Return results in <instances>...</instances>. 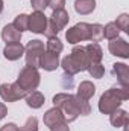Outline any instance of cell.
Returning <instances> with one entry per match:
<instances>
[{"label": "cell", "instance_id": "83f0119b", "mask_svg": "<svg viewBox=\"0 0 129 131\" xmlns=\"http://www.w3.org/2000/svg\"><path fill=\"white\" fill-rule=\"evenodd\" d=\"M58 32H59L58 28H56L50 20H47V26H46V31H44L46 37H47V38H50V37H56V34Z\"/></svg>", "mask_w": 129, "mask_h": 131}, {"label": "cell", "instance_id": "7a4b0ae2", "mask_svg": "<svg viewBox=\"0 0 129 131\" xmlns=\"http://www.w3.org/2000/svg\"><path fill=\"white\" fill-rule=\"evenodd\" d=\"M129 99V87H112L106 90L99 101V110L103 114H111L120 108L122 102Z\"/></svg>", "mask_w": 129, "mask_h": 131}, {"label": "cell", "instance_id": "9a60e30c", "mask_svg": "<svg viewBox=\"0 0 129 131\" xmlns=\"http://www.w3.org/2000/svg\"><path fill=\"white\" fill-rule=\"evenodd\" d=\"M2 38L6 44H12V43H20L21 40V32L17 31L12 25H6L2 31Z\"/></svg>", "mask_w": 129, "mask_h": 131}, {"label": "cell", "instance_id": "cb8c5ba5", "mask_svg": "<svg viewBox=\"0 0 129 131\" xmlns=\"http://www.w3.org/2000/svg\"><path fill=\"white\" fill-rule=\"evenodd\" d=\"M46 49H47L49 52H53V53H61L62 49H64V46H62V43H61V40H59L58 37H50V38L47 40Z\"/></svg>", "mask_w": 129, "mask_h": 131}, {"label": "cell", "instance_id": "ba28073f", "mask_svg": "<svg viewBox=\"0 0 129 131\" xmlns=\"http://www.w3.org/2000/svg\"><path fill=\"white\" fill-rule=\"evenodd\" d=\"M47 26V17L44 15V12L35 11L32 15H29V31L35 34H44Z\"/></svg>", "mask_w": 129, "mask_h": 131}, {"label": "cell", "instance_id": "2e32d148", "mask_svg": "<svg viewBox=\"0 0 129 131\" xmlns=\"http://www.w3.org/2000/svg\"><path fill=\"white\" fill-rule=\"evenodd\" d=\"M68 20H70V17H68V14H67V11H65L64 8L53 11V14L50 15V21L58 28V31L64 29L65 26H67V23H68Z\"/></svg>", "mask_w": 129, "mask_h": 131}, {"label": "cell", "instance_id": "f1b7e54d", "mask_svg": "<svg viewBox=\"0 0 129 131\" xmlns=\"http://www.w3.org/2000/svg\"><path fill=\"white\" fill-rule=\"evenodd\" d=\"M31 5H32V8L35 11H40V12H43L49 6L47 0H31Z\"/></svg>", "mask_w": 129, "mask_h": 131}, {"label": "cell", "instance_id": "277c9868", "mask_svg": "<svg viewBox=\"0 0 129 131\" xmlns=\"http://www.w3.org/2000/svg\"><path fill=\"white\" fill-rule=\"evenodd\" d=\"M17 84L28 93V92H35L36 87L40 85V73L36 70V67L32 66H26L20 75H18V79H17Z\"/></svg>", "mask_w": 129, "mask_h": 131}, {"label": "cell", "instance_id": "5b68a950", "mask_svg": "<svg viewBox=\"0 0 129 131\" xmlns=\"http://www.w3.org/2000/svg\"><path fill=\"white\" fill-rule=\"evenodd\" d=\"M44 52V43L40 40H32L28 43V46L24 47V58H26V64L32 66V67H40V58Z\"/></svg>", "mask_w": 129, "mask_h": 131}, {"label": "cell", "instance_id": "484cf974", "mask_svg": "<svg viewBox=\"0 0 129 131\" xmlns=\"http://www.w3.org/2000/svg\"><path fill=\"white\" fill-rule=\"evenodd\" d=\"M117 28L123 32H129V15L128 14H122L120 17H117V21H115Z\"/></svg>", "mask_w": 129, "mask_h": 131}, {"label": "cell", "instance_id": "4dcf8cb0", "mask_svg": "<svg viewBox=\"0 0 129 131\" xmlns=\"http://www.w3.org/2000/svg\"><path fill=\"white\" fill-rule=\"evenodd\" d=\"M47 3H49V6L53 11H56V9H62L64 8L65 0H47Z\"/></svg>", "mask_w": 129, "mask_h": 131}, {"label": "cell", "instance_id": "f546056e", "mask_svg": "<svg viewBox=\"0 0 129 131\" xmlns=\"http://www.w3.org/2000/svg\"><path fill=\"white\" fill-rule=\"evenodd\" d=\"M62 87L64 89H71L73 87V75H70V73L62 75Z\"/></svg>", "mask_w": 129, "mask_h": 131}, {"label": "cell", "instance_id": "d4e9b609", "mask_svg": "<svg viewBox=\"0 0 129 131\" xmlns=\"http://www.w3.org/2000/svg\"><path fill=\"white\" fill-rule=\"evenodd\" d=\"M87 70L90 72V75L93 78H102L103 73H105V67L100 63H90V66L87 67Z\"/></svg>", "mask_w": 129, "mask_h": 131}, {"label": "cell", "instance_id": "44dd1931", "mask_svg": "<svg viewBox=\"0 0 129 131\" xmlns=\"http://www.w3.org/2000/svg\"><path fill=\"white\" fill-rule=\"evenodd\" d=\"M12 26H14L17 31H20V32L29 31V15H26V14L17 15L15 20H14V23H12Z\"/></svg>", "mask_w": 129, "mask_h": 131}, {"label": "cell", "instance_id": "5bb4252c", "mask_svg": "<svg viewBox=\"0 0 129 131\" xmlns=\"http://www.w3.org/2000/svg\"><path fill=\"white\" fill-rule=\"evenodd\" d=\"M109 122H111V125L112 127H123L125 131H128V124H129V117H128V113L125 111V110H120V108H117L115 111H112L111 114H109Z\"/></svg>", "mask_w": 129, "mask_h": 131}, {"label": "cell", "instance_id": "4fadbf2b", "mask_svg": "<svg viewBox=\"0 0 129 131\" xmlns=\"http://www.w3.org/2000/svg\"><path fill=\"white\" fill-rule=\"evenodd\" d=\"M112 73L117 76V81L122 87H129V67L125 63L112 64Z\"/></svg>", "mask_w": 129, "mask_h": 131}, {"label": "cell", "instance_id": "1f68e13d", "mask_svg": "<svg viewBox=\"0 0 129 131\" xmlns=\"http://www.w3.org/2000/svg\"><path fill=\"white\" fill-rule=\"evenodd\" d=\"M0 131H20V128L15 125V124H6V125H3Z\"/></svg>", "mask_w": 129, "mask_h": 131}, {"label": "cell", "instance_id": "6da1fadb", "mask_svg": "<svg viewBox=\"0 0 129 131\" xmlns=\"http://www.w3.org/2000/svg\"><path fill=\"white\" fill-rule=\"evenodd\" d=\"M53 104L56 108H59L62 111L65 122H73L78 119V116H87L91 113V107L88 104V101L81 99L79 96L70 95V93H58L56 96H53Z\"/></svg>", "mask_w": 129, "mask_h": 131}, {"label": "cell", "instance_id": "d6986e66", "mask_svg": "<svg viewBox=\"0 0 129 131\" xmlns=\"http://www.w3.org/2000/svg\"><path fill=\"white\" fill-rule=\"evenodd\" d=\"M94 8H96V0H76L74 3V9L82 15L91 14Z\"/></svg>", "mask_w": 129, "mask_h": 131}, {"label": "cell", "instance_id": "836d02e7", "mask_svg": "<svg viewBox=\"0 0 129 131\" xmlns=\"http://www.w3.org/2000/svg\"><path fill=\"white\" fill-rule=\"evenodd\" d=\"M6 114H8V108H6V105H5V104H2V102H0V121H2Z\"/></svg>", "mask_w": 129, "mask_h": 131}, {"label": "cell", "instance_id": "7c38bea8", "mask_svg": "<svg viewBox=\"0 0 129 131\" xmlns=\"http://www.w3.org/2000/svg\"><path fill=\"white\" fill-rule=\"evenodd\" d=\"M3 55L6 60L9 61H15L18 58H21L24 55V46L21 43H12V44H6L3 49Z\"/></svg>", "mask_w": 129, "mask_h": 131}, {"label": "cell", "instance_id": "e0dca14e", "mask_svg": "<svg viewBox=\"0 0 129 131\" xmlns=\"http://www.w3.org/2000/svg\"><path fill=\"white\" fill-rule=\"evenodd\" d=\"M94 93H96L94 84L90 82V81H84V82L79 84V87H78V95H76V96H79L81 99H85V101H90V99L94 96Z\"/></svg>", "mask_w": 129, "mask_h": 131}, {"label": "cell", "instance_id": "603a6c76", "mask_svg": "<svg viewBox=\"0 0 129 131\" xmlns=\"http://www.w3.org/2000/svg\"><path fill=\"white\" fill-rule=\"evenodd\" d=\"M119 34H120V29L117 28L115 21H111L103 28V38L114 40V38H119Z\"/></svg>", "mask_w": 129, "mask_h": 131}, {"label": "cell", "instance_id": "3957f363", "mask_svg": "<svg viewBox=\"0 0 129 131\" xmlns=\"http://www.w3.org/2000/svg\"><path fill=\"white\" fill-rule=\"evenodd\" d=\"M61 66H62L65 73H70V75L87 70V67L90 66V58H88V53L85 50V46L74 47L71 50V53L61 61Z\"/></svg>", "mask_w": 129, "mask_h": 131}, {"label": "cell", "instance_id": "d6a6232c", "mask_svg": "<svg viewBox=\"0 0 129 131\" xmlns=\"http://www.w3.org/2000/svg\"><path fill=\"white\" fill-rule=\"evenodd\" d=\"M50 131H70V128H68V125L64 122V124H59V125L52 127V128H50Z\"/></svg>", "mask_w": 129, "mask_h": 131}, {"label": "cell", "instance_id": "ac0fdd59", "mask_svg": "<svg viewBox=\"0 0 129 131\" xmlns=\"http://www.w3.org/2000/svg\"><path fill=\"white\" fill-rule=\"evenodd\" d=\"M85 50L88 53L90 63H100L103 58V50L97 43H90L88 46H85Z\"/></svg>", "mask_w": 129, "mask_h": 131}, {"label": "cell", "instance_id": "7402d4cb", "mask_svg": "<svg viewBox=\"0 0 129 131\" xmlns=\"http://www.w3.org/2000/svg\"><path fill=\"white\" fill-rule=\"evenodd\" d=\"M88 40L93 41V43L103 40V26L99 25V23L90 25V38H88Z\"/></svg>", "mask_w": 129, "mask_h": 131}, {"label": "cell", "instance_id": "8fae6325", "mask_svg": "<svg viewBox=\"0 0 129 131\" xmlns=\"http://www.w3.org/2000/svg\"><path fill=\"white\" fill-rule=\"evenodd\" d=\"M43 121H44V124H46L49 128H52V127H55V125H59V124H64L65 122L64 116H62V111H61L59 108H56V107L47 110L46 114H44V117H43ZM65 124H67V122H65Z\"/></svg>", "mask_w": 129, "mask_h": 131}, {"label": "cell", "instance_id": "8992f818", "mask_svg": "<svg viewBox=\"0 0 129 131\" xmlns=\"http://www.w3.org/2000/svg\"><path fill=\"white\" fill-rule=\"evenodd\" d=\"M65 38L68 43L71 44H76L79 41H85L90 38V25L88 23H78L74 25L73 28H70L67 32H65Z\"/></svg>", "mask_w": 129, "mask_h": 131}, {"label": "cell", "instance_id": "52a82bcc", "mask_svg": "<svg viewBox=\"0 0 129 131\" xmlns=\"http://www.w3.org/2000/svg\"><path fill=\"white\" fill-rule=\"evenodd\" d=\"M26 92L17 84H2L0 85V96L5 102H14V101H18V99L26 98Z\"/></svg>", "mask_w": 129, "mask_h": 131}, {"label": "cell", "instance_id": "4316f807", "mask_svg": "<svg viewBox=\"0 0 129 131\" xmlns=\"http://www.w3.org/2000/svg\"><path fill=\"white\" fill-rule=\"evenodd\" d=\"M20 131H38V119L36 117H29L24 125L20 128Z\"/></svg>", "mask_w": 129, "mask_h": 131}, {"label": "cell", "instance_id": "9c48e42d", "mask_svg": "<svg viewBox=\"0 0 129 131\" xmlns=\"http://www.w3.org/2000/svg\"><path fill=\"white\" fill-rule=\"evenodd\" d=\"M108 49L112 55L120 57V58H129V44L123 38H114L109 41Z\"/></svg>", "mask_w": 129, "mask_h": 131}, {"label": "cell", "instance_id": "ffe728a7", "mask_svg": "<svg viewBox=\"0 0 129 131\" xmlns=\"http://www.w3.org/2000/svg\"><path fill=\"white\" fill-rule=\"evenodd\" d=\"M26 102L31 108H40L44 104V96L40 92H31L29 95H26Z\"/></svg>", "mask_w": 129, "mask_h": 131}, {"label": "cell", "instance_id": "30bf717a", "mask_svg": "<svg viewBox=\"0 0 129 131\" xmlns=\"http://www.w3.org/2000/svg\"><path fill=\"white\" fill-rule=\"evenodd\" d=\"M59 66V53H53V52H43L41 58H40V67H43L44 70H56V67Z\"/></svg>", "mask_w": 129, "mask_h": 131}, {"label": "cell", "instance_id": "e575fe53", "mask_svg": "<svg viewBox=\"0 0 129 131\" xmlns=\"http://www.w3.org/2000/svg\"><path fill=\"white\" fill-rule=\"evenodd\" d=\"M2 11H3V0H0V14H2Z\"/></svg>", "mask_w": 129, "mask_h": 131}]
</instances>
